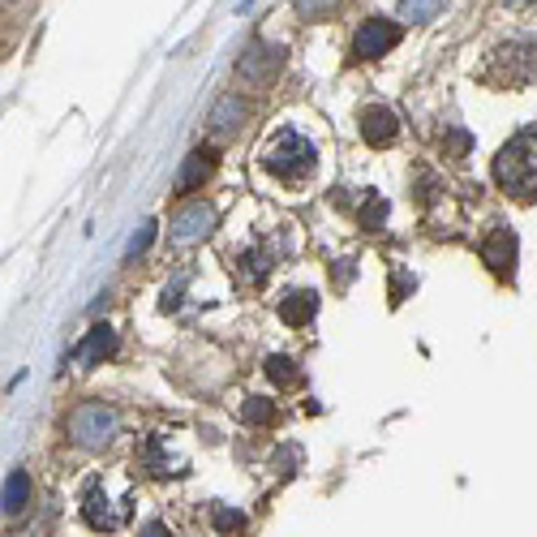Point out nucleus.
<instances>
[{
  "mask_svg": "<svg viewBox=\"0 0 537 537\" xmlns=\"http://www.w3.org/2000/svg\"><path fill=\"white\" fill-rule=\"evenodd\" d=\"M383 215H387V202H383V198H370V202H366V215H361V224H366V228H379Z\"/></svg>",
  "mask_w": 537,
  "mask_h": 537,
  "instance_id": "obj_21",
  "label": "nucleus"
},
{
  "mask_svg": "<svg viewBox=\"0 0 537 537\" xmlns=\"http://www.w3.org/2000/svg\"><path fill=\"white\" fill-rule=\"evenodd\" d=\"M314 310H318V297H314V293H288V297L280 301V318H284L288 327L310 323Z\"/></svg>",
  "mask_w": 537,
  "mask_h": 537,
  "instance_id": "obj_14",
  "label": "nucleus"
},
{
  "mask_svg": "<svg viewBox=\"0 0 537 537\" xmlns=\"http://www.w3.org/2000/svg\"><path fill=\"white\" fill-rule=\"evenodd\" d=\"M280 61H284L280 48H271V43H250L245 56L237 61V74L250 86H267L275 74H280Z\"/></svg>",
  "mask_w": 537,
  "mask_h": 537,
  "instance_id": "obj_6",
  "label": "nucleus"
},
{
  "mask_svg": "<svg viewBox=\"0 0 537 537\" xmlns=\"http://www.w3.org/2000/svg\"><path fill=\"white\" fill-rule=\"evenodd\" d=\"M258 159H263V168L284 185H301L314 172V147L297 134V129H275L263 142V155Z\"/></svg>",
  "mask_w": 537,
  "mask_h": 537,
  "instance_id": "obj_2",
  "label": "nucleus"
},
{
  "mask_svg": "<svg viewBox=\"0 0 537 537\" xmlns=\"http://www.w3.org/2000/svg\"><path fill=\"white\" fill-rule=\"evenodd\" d=\"M267 379L275 387H301V370L293 357H267Z\"/></svg>",
  "mask_w": 537,
  "mask_h": 537,
  "instance_id": "obj_16",
  "label": "nucleus"
},
{
  "mask_svg": "<svg viewBox=\"0 0 537 537\" xmlns=\"http://www.w3.org/2000/svg\"><path fill=\"white\" fill-rule=\"evenodd\" d=\"M232 116H241V99H224V104L220 108H215V116H211V125L215 129H220V134H224V129H232L228 121H232Z\"/></svg>",
  "mask_w": 537,
  "mask_h": 537,
  "instance_id": "obj_20",
  "label": "nucleus"
},
{
  "mask_svg": "<svg viewBox=\"0 0 537 537\" xmlns=\"http://www.w3.org/2000/svg\"><path fill=\"white\" fill-rule=\"evenodd\" d=\"M211 224H215V211L211 207H185L177 220H172V241L177 245H194V241H202L211 232Z\"/></svg>",
  "mask_w": 537,
  "mask_h": 537,
  "instance_id": "obj_10",
  "label": "nucleus"
},
{
  "mask_svg": "<svg viewBox=\"0 0 537 537\" xmlns=\"http://www.w3.org/2000/svg\"><path fill=\"white\" fill-rule=\"evenodd\" d=\"M361 138L370 142V147H391V142L400 138V121L391 108H366L361 112Z\"/></svg>",
  "mask_w": 537,
  "mask_h": 537,
  "instance_id": "obj_9",
  "label": "nucleus"
},
{
  "mask_svg": "<svg viewBox=\"0 0 537 537\" xmlns=\"http://www.w3.org/2000/svg\"><path fill=\"white\" fill-rule=\"evenodd\" d=\"M151 237H155V232H151V224H147V228H142V232H138V237H134V245H129V254L147 250V245H151Z\"/></svg>",
  "mask_w": 537,
  "mask_h": 537,
  "instance_id": "obj_23",
  "label": "nucleus"
},
{
  "mask_svg": "<svg viewBox=\"0 0 537 537\" xmlns=\"http://www.w3.org/2000/svg\"><path fill=\"white\" fill-rule=\"evenodd\" d=\"M82 516H86V525H91V529L112 533V529L125 525L129 507H112V499L104 495V486L91 482V486H86V499H82Z\"/></svg>",
  "mask_w": 537,
  "mask_h": 537,
  "instance_id": "obj_7",
  "label": "nucleus"
},
{
  "mask_svg": "<svg viewBox=\"0 0 537 537\" xmlns=\"http://www.w3.org/2000/svg\"><path fill=\"white\" fill-rule=\"evenodd\" d=\"M69 434H74V443L86 447V452H99L112 434H116V413L104 409V404H82L69 417Z\"/></svg>",
  "mask_w": 537,
  "mask_h": 537,
  "instance_id": "obj_4",
  "label": "nucleus"
},
{
  "mask_svg": "<svg viewBox=\"0 0 537 537\" xmlns=\"http://www.w3.org/2000/svg\"><path fill=\"white\" fill-rule=\"evenodd\" d=\"M503 5H533V0H503Z\"/></svg>",
  "mask_w": 537,
  "mask_h": 537,
  "instance_id": "obj_26",
  "label": "nucleus"
},
{
  "mask_svg": "<svg viewBox=\"0 0 537 537\" xmlns=\"http://www.w3.org/2000/svg\"><path fill=\"white\" fill-rule=\"evenodd\" d=\"M112 353H116V331L99 323V327L86 331V340L74 348V361L78 366H99V361L112 357Z\"/></svg>",
  "mask_w": 537,
  "mask_h": 537,
  "instance_id": "obj_11",
  "label": "nucleus"
},
{
  "mask_svg": "<svg viewBox=\"0 0 537 537\" xmlns=\"http://www.w3.org/2000/svg\"><path fill=\"white\" fill-rule=\"evenodd\" d=\"M142 464L155 473V477H164V473H177L172 469V460H164V452H159V439H147V452H142Z\"/></svg>",
  "mask_w": 537,
  "mask_h": 537,
  "instance_id": "obj_19",
  "label": "nucleus"
},
{
  "mask_svg": "<svg viewBox=\"0 0 537 537\" xmlns=\"http://www.w3.org/2000/svg\"><path fill=\"white\" fill-rule=\"evenodd\" d=\"M26 503H31V477H26L22 469H13L9 482H5V490H0V507H5L9 516H18Z\"/></svg>",
  "mask_w": 537,
  "mask_h": 537,
  "instance_id": "obj_13",
  "label": "nucleus"
},
{
  "mask_svg": "<svg viewBox=\"0 0 537 537\" xmlns=\"http://www.w3.org/2000/svg\"><path fill=\"white\" fill-rule=\"evenodd\" d=\"M297 9H301V13H310V18H314V13L331 9V0H297Z\"/></svg>",
  "mask_w": 537,
  "mask_h": 537,
  "instance_id": "obj_22",
  "label": "nucleus"
},
{
  "mask_svg": "<svg viewBox=\"0 0 537 537\" xmlns=\"http://www.w3.org/2000/svg\"><path fill=\"white\" fill-rule=\"evenodd\" d=\"M495 185L516 202H537V129H520L495 155Z\"/></svg>",
  "mask_w": 537,
  "mask_h": 537,
  "instance_id": "obj_1",
  "label": "nucleus"
},
{
  "mask_svg": "<svg viewBox=\"0 0 537 537\" xmlns=\"http://www.w3.org/2000/svg\"><path fill=\"white\" fill-rule=\"evenodd\" d=\"M482 258H486V267L495 275H512V267H516V237H512V228H507V224L490 228L486 241H482Z\"/></svg>",
  "mask_w": 537,
  "mask_h": 537,
  "instance_id": "obj_8",
  "label": "nucleus"
},
{
  "mask_svg": "<svg viewBox=\"0 0 537 537\" xmlns=\"http://www.w3.org/2000/svg\"><path fill=\"white\" fill-rule=\"evenodd\" d=\"M211 172H215V151L202 147V151H194L190 159H185V168L177 172V190H181V194H194L198 185L211 177Z\"/></svg>",
  "mask_w": 537,
  "mask_h": 537,
  "instance_id": "obj_12",
  "label": "nucleus"
},
{
  "mask_svg": "<svg viewBox=\"0 0 537 537\" xmlns=\"http://www.w3.org/2000/svg\"><path fill=\"white\" fill-rule=\"evenodd\" d=\"M241 271H245V280H250V284H263V280H267V271H271L267 254H263V250H250V254L241 258Z\"/></svg>",
  "mask_w": 537,
  "mask_h": 537,
  "instance_id": "obj_18",
  "label": "nucleus"
},
{
  "mask_svg": "<svg viewBox=\"0 0 537 537\" xmlns=\"http://www.w3.org/2000/svg\"><path fill=\"white\" fill-rule=\"evenodd\" d=\"M241 422L245 426H275V400H245L241 404Z\"/></svg>",
  "mask_w": 537,
  "mask_h": 537,
  "instance_id": "obj_17",
  "label": "nucleus"
},
{
  "mask_svg": "<svg viewBox=\"0 0 537 537\" xmlns=\"http://www.w3.org/2000/svg\"><path fill=\"white\" fill-rule=\"evenodd\" d=\"M142 537H172V533H168V525H159V520H151V525L142 529Z\"/></svg>",
  "mask_w": 537,
  "mask_h": 537,
  "instance_id": "obj_25",
  "label": "nucleus"
},
{
  "mask_svg": "<svg viewBox=\"0 0 537 537\" xmlns=\"http://www.w3.org/2000/svg\"><path fill=\"white\" fill-rule=\"evenodd\" d=\"M477 78L499 86V91L529 86L537 78V39H512V43H503V48H495L486 69H477Z\"/></svg>",
  "mask_w": 537,
  "mask_h": 537,
  "instance_id": "obj_3",
  "label": "nucleus"
},
{
  "mask_svg": "<svg viewBox=\"0 0 537 537\" xmlns=\"http://www.w3.org/2000/svg\"><path fill=\"white\" fill-rule=\"evenodd\" d=\"M211 525H215V533H220V537H241V533H245V512L215 503V507H211Z\"/></svg>",
  "mask_w": 537,
  "mask_h": 537,
  "instance_id": "obj_15",
  "label": "nucleus"
},
{
  "mask_svg": "<svg viewBox=\"0 0 537 537\" xmlns=\"http://www.w3.org/2000/svg\"><path fill=\"white\" fill-rule=\"evenodd\" d=\"M404 9H409L413 18H422V13H430L434 5H430V0H409V5H404Z\"/></svg>",
  "mask_w": 537,
  "mask_h": 537,
  "instance_id": "obj_24",
  "label": "nucleus"
},
{
  "mask_svg": "<svg viewBox=\"0 0 537 537\" xmlns=\"http://www.w3.org/2000/svg\"><path fill=\"white\" fill-rule=\"evenodd\" d=\"M400 43V26L391 22V18H366L357 26V35H353V56L357 61H374V56H383L391 52Z\"/></svg>",
  "mask_w": 537,
  "mask_h": 537,
  "instance_id": "obj_5",
  "label": "nucleus"
}]
</instances>
